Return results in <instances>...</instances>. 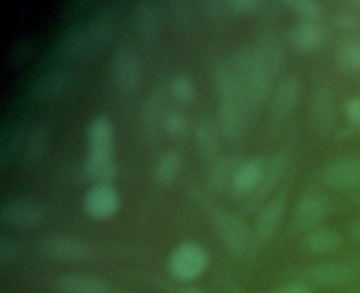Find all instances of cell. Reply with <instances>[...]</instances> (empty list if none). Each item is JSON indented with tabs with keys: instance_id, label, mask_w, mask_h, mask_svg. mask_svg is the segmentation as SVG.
Wrapping results in <instances>:
<instances>
[{
	"instance_id": "obj_3",
	"label": "cell",
	"mask_w": 360,
	"mask_h": 293,
	"mask_svg": "<svg viewBox=\"0 0 360 293\" xmlns=\"http://www.w3.org/2000/svg\"><path fill=\"white\" fill-rule=\"evenodd\" d=\"M212 226L224 245L231 254L239 258H249L256 248V236L242 217L224 207H214L211 212Z\"/></svg>"
},
{
	"instance_id": "obj_2",
	"label": "cell",
	"mask_w": 360,
	"mask_h": 293,
	"mask_svg": "<svg viewBox=\"0 0 360 293\" xmlns=\"http://www.w3.org/2000/svg\"><path fill=\"white\" fill-rule=\"evenodd\" d=\"M115 28L117 15L114 10L104 8L83 24L70 28L60 42V50L72 59L91 56L110 42Z\"/></svg>"
},
{
	"instance_id": "obj_33",
	"label": "cell",
	"mask_w": 360,
	"mask_h": 293,
	"mask_svg": "<svg viewBox=\"0 0 360 293\" xmlns=\"http://www.w3.org/2000/svg\"><path fill=\"white\" fill-rule=\"evenodd\" d=\"M284 3L301 18V21H318L322 15V7L315 0H290Z\"/></svg>"
},
{
	"instance_id": "obj_41",
	"label": "cell",
	"mask_w": 360,
	"mask_h": 293,
	"mask_svg": "<svg viewBox=\"0 0 360 293\" xmlns=\"http://www.w3.org/2000/svg\"><path fill=\"white\" fill-rule=\"evenodd\" d=\"M276 293H312L311 289L301 282H290L277 289Z\"/></svg>"
},
{
	"instance_id": "obj_23",
	"label": "cell",
	"mask_w": 360,
	"mask_h": 293,
	"mask_svg": "<svg viewBox=\"0 0 360 293\" xmlns=\"http://www.w3.org/2000/svg\"><path fill=\"white\" fill-rule=\"evenodd\" d=\"M221 129L218 122L205 116L201 118L195 126L194 139L201 160L211 164L218 158L221 144Z\"/></svg>"
},
{
	"instance_id": "obj_8",
	"label": "cell",
	"mask_w": 360,
	"mask_h": 293,
	"mask_svg": "<svg viewBox=\"0 0 360 293\" xmlns=\"http://www.w3.org/2000/svg\"><path fill=\"white\" fill-rule=\"evenodd\" d=\"M332 207L330 199L319 192H311L298 199L291 216L294 231H311L316 229L329 214Z\"/></svg>"
},
{
	"instance_id": "obj_1",
	"label": "cell",
	"mask_w": 360,
	"mask_h": 293,
	"mask_svg": "<svg viewBox=\"0 0 360 293\" xmlns=\"http://www.w3.org/2000/svg\"><path fill=\"white\" fill-rule=\"evenodd\" d=\"M86 178L94 184L112 182L117 174L114 158V125L108 115H96L86 129Z\"/></svg>"
},
{
	"instance_id": "obj_42",
	"label": "cell",
	"mask_w": 360,
	"mask_h": 293,
	"mask_svg": "<svg viewBox=\"0 0 360 293\" xmlns=\"http://www.w3.org/2000/svg\"><path fill=\"white\" fill-rule=\"evenodd\" d=\"M349 231H350V236L354 241L360 243V216L357 219H354L352 223H350V227H349Z\"/></svg>"
},
{
	"instance_id": "obj_39",
	"label": "cell",
	"mask_w": 360,
	"mask_h": 293,
	"mask_svg": "<svg viewBox=\"0 0 360 293\" xmlns=\"http://www.w3.org/2000/svg\"><path fill=\"white\" fill-rule=\"evenodd\" d=\"M30 55H31L30 46H28L25 42H21V43H18L17 46H14V48L11 49L8 59L11 60V63H13L14 66H18V64L25 63V62L28 60Z\"/></svg>"
},
{
	"instance_id": "obj_5",
	"label": "cell",
	"mask_w": 360,
	"mask_h": 293,
	"mask_svg": "<svg viewBox=\"0 0 360 293\" xmlns=\"http://www.w3.org/2000/svg\"><path fill=\"white\" fill-rule=\"evenodd\" d=\"M210 265L207 250L195 241H183L177 244L169 258L167 271L179 282H193L201 278Z\"/></svg>"
},
{
	"instance_id": "obj_6",
	"label": "cell",
	"mask_w": 360,
	"mask_h": 293,
	"mask_svg": "<svg viewBox=\"0 0 360 293\" xmlns=\"http://www.w3.org/2000/svg\"><path fill=\"white\" fill-rule=\"evenodd\" d=\"M37 252L52 262L77 264L89 258L91 248L82 237L72 234H49L38 243Z\"/></svg>"
},
{
	"instance_id": "obj_7",
	"label": "cell",
	"mask_w": 360,
	"mask_h": 293,
	"mask_svg": "<svg viewBox=\"0 0 360 293\" xmlns=\"http://www.w3.org/2000/svg\"><path fill=\"white\" fill-rule=\"evenodd\" d=\"M46 219L45 206L30 198H14L0 207V222L11 229L30 230L41 226Z\"/></svg>"
},
{
	"instance_id": "obj_17",
	"label": "cell",
	"mask_w": 360,
	"mask_h": 293,
	"mask_svg": "<svg viewBox=\"0 0 360 293\" xmlns=\"http://www.w3.org/2000/svg\"><path fill=\"white\" fill-rule=\"evenodd\" d=\"M255 59L276 79L285 63V53L281 41L273 34L260 35L252 43Z\"/></svg>"
},
{
	"instance_id": "obj_27",
	"label": "cell",
	"mask_w": 360,
	"mask_h": 293,
	"mask_svg": "<svg viewBox=\"0 0 360 293\" xmlns=\"http://www.w3.org/2000/svg\"><path fill=\"white\" fill-rule=\"evenodd\" d=\"M25 132L21 126L3 128L0 133V168L10 167L18 154H22L25 144Z\"/></svg>"
},
{
	"instance_id": "obj_45",
	"label": "cell",
	"mask_w": 360,
	"mask_h": 293,
	"mask_svg": "<svg viewBox=\"0 0 360 293\" xmlns=\"http://www.w3.org/2000/svg\"><path fill=\"white\" fill-rule=\"evenodd\" d=\"M359 129H360V126H359Z\"/></svg>"
},
{
	"instance_id": "obj_18",
	"label": "cell",
	"mask_w": 360,
	"mask_h": 293,
	"mask_svg": "<svg viewBox=\"0 0 360 293\" xmlns=\"http://www.w3.org/2000/svg\"><path fill=\"white\" fill-rule=\"evenodd\" d=\"M288 39L294 50L312 53L323 46L326 31L318 21H300L290 29Z\"/></svg>"
},
{
	"instance_id": "obj_34",
	"label": "cell",
	"mask_w": 360,
	"mask_h": 293,
	"mask_svg": "<svg viewBox=\"0 0 360 293\" xmlns=\"http://www.w3.org/2000/svg\"><path fill=\"white\" fill-rule=\"evenodd\" d=\"M200 8L211 20H222L226 17V13L231 11L226 1H218V0L200 1Z\"/></svg>"
},
{
	"instance_id": "obj_44",
	"label": "cell",
	"mask_w": 360,
	"mask_h": 293,
	"mask_svg": "<svg viewBox=\"0 0 360 293\" xmlns=\"http://www.w3.org/2000/svg\"><path fill=\"white\" fill-rule=\"evenodd\" d=\"M359 202H360V189H359Z\"/></svg>"
},
{
	"instance_id": "obj_14",
	"label": "cell",
	"mask_w": 360,
	"mask_h": 293,
	"mask_svg": "<svg viewBox=\"0 0 360 293\" xmlns=\"http://www.w3.org/2000/svg\"><path fill=\"white\" fill-rule=\"evenodd\" d=\"M166 100L167 91L162 87H158L148 94L141 107V125L148 139H155L156 136H159L160 129H163V121L167 112Z\"/></svg>"
},
{
	"instance_id": "obj_24",
	"label": "cell",
	"mask_w": 360,
	"mask_h": 293,
	"mask_svg": "<svg viewBox=\"0 0 360 293\" xmlns=\"http://www.w3.org/2000/svg\"><path fill=\"white\" fill-rule=\"evenodd\" d=\"M308 275L315 283L326 287L346 286L354 279V272L350 266L335 261H326L312 265L308 269Z\"/></svg>"
},
{
	"instance_id": "obj_9",
	"label": "cell",
	"mask_w": 360,
	"mask_h": 293,
	"mask_svg": "<svg viewBox=\"0 0 360 293\" xmlns=\"http://www.w3.org/2000/svg\"><path fill=\"white\" fill-rule=\"evenodd\" d=\"M121 207V196L111 182L94 184L83 198V210L93 220H107Z\"/></svg>"
},
{
	"instance_id": "obj_37",
	"label": "cell",
	"mask_w": 360,
	"mask_h": 293,
	"mask_svg": "<svg viewBox=\"0 0 360 293\" xmlns=\"http://www.w3.org/2000/svg\"><path fill=\"white\" fill-rule=\"evenodd\" d=\"M226 3L232 13L239 14H250L260 7V1L257 0H229Z\"/></svg>"
},
{
	"instance_id": "obj_21",
	"label": "cell",
	"mask_w": 360,
	"mask_h": 293,
	"mask_svg": "<svg viewBox=\"0 0 360 293\" xmlns=\"http://www.w3.org/2000/svg\"><path fill=\"white\" fill-rule=\"evenodd\" d=\"M267 160L263 157H252L240 163L235 171L231 188L238 196H250L260 184Z\"/></svg>"
},
{
	"instance_id": "obj_20",
	"label": "cell",
	"mask_w": 360,
	"mask_h": 293,
	"mask_svg": "<svg viewBox=\"0 0 360 293\" xmlns=\"http://www.w3.org/2000/svg\"><path fill=\"white\" fill-rule=\"evenodd\" d=\"M246 109H249L248 105L239 100L219 101L218 125L228 140H238L243 135Z\"/></svg>"
},
{
	"instance_id": "obj_16",
	"label": "cell",
	"mask_w": 360,
	"mask_h": 293,
	"mask_svg": "<svg viewBox=\"0 0 360 293\" xmlns=\"http://www.w3.org/2000/svg\"><path fill=\"white\" fill-rule=\"evenodd\" d=\"M134 29L145 43H155L162 32L163 18L153 1H139L132 13Z\"/></svg>"
},
{
	"instance_id": "obj_30",
	"label": "cell",
	"mask_w": 360,
	"mask_h": 293,
	"mask_svg": "<svg viewBox=\"0 0 360 293\" xmlns=\"http://www.w3.org/2000/svg\"><path fill=\"white\" fill-rule=\"evenodd\" d=\"M335 63L345 73L360 71V39L342 42L336 49Z\"/></svg>"
},
{
	"instance_id": "obj_29",
	"label": "cell",
	"mask_w": 360,
	"mask_h": 293,
	"mask_svg": "<svg viewBox=\"0 0 360 293\" xmlns=\"http://www.w3.org/2000/svg\"><path fill=\"white\" fill-rule=\"evenodd\" d=\"M240 163L236 161L233 157H218L214 163L210 164L208 171V185L214 191L224 189L228 184L231 185L232 178L235 175V171Z\"/></svg>"
},
{
	"instance_id": "obj_32",
	"label": "cell",
	"mask_w": 360,
	"mask_h": 293,
	"mask_svg": "<svg viewBox=\"0 0 360 293\" xmlns=\"http://www.w3.org/2000/svg\"><path fill=\"white\" fill-rule=\"evenodd\" d=\"M163 130L173 139L184 137L188 132V121L186 115L179 109H167L163 121Z\"/></svg>"
},
{
	"instance_id": "obj_4",
	"label": "cell",
	"mask_w": 360,
	"mask_h": 293,
	"mask_svg": "<svg viewBox=\"0 0 360 293\" xmlns=\"http://www.w3.org/2000/svg\"><path fill=\"white\" fill-rule=\"evenodd\" d=\"M110 76L115 88L124 95H131L139 90L143 76V63L134 45L128 42L118 45L110 62Z\"/></svg>"
},
{
	"instance_id": "obj_26",
	"label": "cell",
	"mask_w": 360,
	"mask_h": 293,
	"mask_svg": "<svg viewBox=\"0 0 360 293\" xmlns=\"http://www.w3.org/2000/svg\"><path fill=\"white\" fill-rule=\"evenodd\" d=\"M51 146V129L45 123L37 125L25 139L22 158L27 165H38L45 158Z\"/></svg>"
},
{
	"instance_id": "obj_31",
	"label": "cell",
	"mask_w": 360,
	"mask_h": 293,
	"mask_svg": "<svg viewBox=\"0 0 360 293\" xmlns=\"http://www.w3.org/2000/svg\"><path fill=\"white\" fill-rule=\"evenodd\" d=\"M169 94L176 102H179L181 105L191 104L195 97V86H194L193 79L183 73L176 74L170 80Z\"/></svg>"
},
{
	"instance_id": "obj_25",
	"label": "cell",
	"mask_w": 360,
	"mask_h": 293,
	"mask_svg": "<svg viewBox=\"0 0 360 293\" xmlns=\"http://www.w3.org/2000/svg\"><path fill=\"white\" fill-rule=\"evenodd\" d=\"M339 231L329 227H316L308 231L302 238V250L312 255H326L336 251L342 245Z\"/></svg>"
},
{
	"instance_id": "obj_35",
	"label": "cell",
	"mask_w": 360,
	"mask_h": 293,
	"mask_svg": "<svg viewBox=\"0 0 360 293\" xmlns=\"http://www.w3.org/2000/svg\"><path fill=\"white\" fill-rule=\"evenodd\" d=\"M18 255V244L10 236L3 234L0 237V262L8 264Z\"/></svg>"
},
{
	"instance_id": "obj_11",
	"label": "cell",
	"mask_w": 360,
	"mask_h": 293,
	"mask_svg": "<svg viewBox=\"0 0 360 293\" xmlns=\"http://www.w3.org/2000/svg\"><path fill=\"white\" fill-rule=\"evenodd\" d=\"M287 209V193L281 192L273 196L260 207L253 222V233L257 241L270 240L278 230Z\"/></svg>"
},
{
	"instance_id": "obj_28",
	"label": "cell",
	"mask_w": 360,
	"mask_h": 293,
	"mask_svg": "<svg viewBox=\"0 0 360 293\" xmlns=\"http://www.w3.org/2000/svg\"><path fill=\"white\" fill-rule=\"evenodd\" d=\"M180 167H181V154L177 150L169 149L163 151L153 165L155 182L160 186L170 185L176 179L180 171Z\"/></svg>"
},
{
	"instance_id": "obj_15",
	"label": "cell",
	"mask_w": 360,
	"mask_h": 293,
	"mask_svg": "<svg viewBox=\"0 0 360 293\" xmlns=\"http://www.w3.org/2000/svg\"><path fill=\"white\" fill-rule=\"evenodd\" d=\"M70 76L65 70L55 69L35 77L30 86V95L37 102L59 100L69 88Z\"/></svg>"
},
{
	"instance_id": "obj_43",
	"label": "cell",
	"mask_w": 360,
	"mask_h": 293,
	"mask_svg": "<svg viewBox=\"0 0 360 293\" xmlns=\"http://www.w3.org/2000/svg\"><path fill=\"white\" fill-rule=\"evenodd\" d=\"M179 293H207L204 289L198 287V286H193V285H186L183 286Z\"/></svg>"
},
{
	"instance_id": "obj_13",
	"label": "cell",
	"mask_w": 360,
	"mask_h": 293,
	"mask_svg": "<svg viewBox=\"0 0 360 293\" xmlns=\"http://www.w3.org/2000/svg\"><path fill=\"white\" fill-rule=\"evenodd\" d=\"M300 91V80L295 76H285L274 87L270 97V116L274 122H283L294 112Z\"/></svg>"
},
{
	"instance_id": "obj_10",
	"label": "cell",
	"mask_w": 360,
	"mask_h": 293,
	"mask_svg": "<svg viewBox=\"0 0 360 293\" xmlns=\"http://www.w3.org/2000/svg\"><path fill=\"white\" fill-rule=\"evenodd\" d=\"M308 121L316 135H326L335 122V97L329 87H318L309 101Z\"/></svg>"
},
{
	"instance_id": "obj_19",
	"label": "cell",
	"mask_w": 360,
	"mask_h": 293,
	"mask_svg": "<svg viewBox=\"0 0 360 293\" xmlns=\"http://www.w3.org/2000/svg\"><path fill=\"white\" fill-rule=\"evenodd\" d=\"M55 287L59 293H112V287L100 276L69 272L56 278Z\"/></svg>"
},
{
	"instance_id": "obj_36",
	"label": "cell",
	"mask_w": 360,
	"mask_h": 293,
	"mask_svg": "<svg viewBox=\"0 0 360 293\" xmlns=\"http://www.w3.org/2000/svg\"><path fill=\"white\" fill-rule=\"evenodd\" d=\"M345 116L352 126H360V97H353L346 101Z\"/></svg>"
},
{
	"instance_id": "obj_12",
	"label": "cell",
	"mask_w": 360,
	"mask_h": 293,
	"mask_svg": "<svg viewBox=\"0 0 360 293\" xmlns=\"http://www.w3.org/2000/svg\"><path fill=\"white\" fill-rule=\"evenodd\" d=\"M326 186L336 191L360 188V158L349 157L330 163L322 174Z\"/></svg>"
},
{
	"instance_id": "obj_40",
	"label": "cell",
	"mask_w": 360,
	"mask_h": 293,
	"mask_svg": "<svg viewBox=\"0 0 360 293\" xmlns=\"http://www.w3.org/2000/svg\"><path fill=\"white\" fill-rule=\"evenodd\" d=\"M335 22L342 29H354L359 25V20L352 13H339L335 18Z\"/></svg>"
},
{
	"instance_id": "obj_22",
	"label": "cell",
	"mask_w": 360,
	"mask_h": 293,
	"mask_svg": "<svg viewBox=\"0 0 360 293\" xmlns=\"http://www.w3.org/2000/svg\"><path fill=\"white\" fill-rule=\"evenodd\" d=\"M288 165H290V158L284 153H277L270 160H267L260 184L256 188V191L249 196V200H248L250 203L249 206H256L277 186V184L285 175Z\"/></svg>"
},
{
	"instance_id": "obj_38",
	"label": "cell",
	"mask_w": 360,
	"mask_h": 293,
	"mask_svg": "<svg viewBox=\"0 0 360 293\" xmlns=\"http://www.w3.org/2000/svg\"><path fill=\"white\" fill-rule=\"evenodd\" d=\"M173 17L179 24H187L191 20V10L187 1H170Z\"/></svg>"
}]
</instances>
